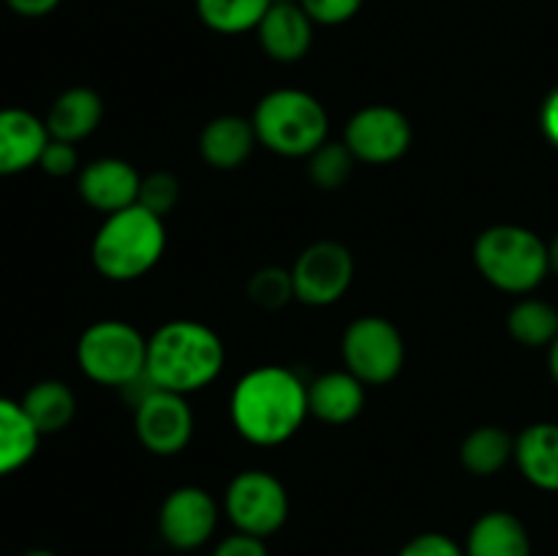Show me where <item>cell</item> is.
<instances>
[{
	"label": "cell",
	"mask_w": 558,
	"mask_h": 556,
	"mask_svg": "<svg viewBox=\"0 0 558 556\" xmlns=\"http://www.w3.org/2000/svg\"><path fill=\"white\" fill-rule=\"evenodd\" d=\"M229 414L238 434L251 445H283L311 414L308 385L283 365H259L232 390Z\"/></svg>",
	"instance_id": "obj_1"
},
{
	"label": "cell",
	"mask_w": 558,
	"mask_h": 556,
	"mask_svg": "<svg viewBox=\"0 0 558 556\" xmlns=\"http://www.w3.org/2000/svg\"><path fill=\"white\" fill-rule=\"evenodd\" d=\"M227 363L221 336L205 322L174 319L147 338V379L169 392L202 390L218 379Z\"/></svg>",
	"instance_id": "obj_2"
},
{
	"label": "cell",
	"mask_w": 558,
	"mask_h": 556,
	"mask_svg": "<svg viewBox=\"0 0 558 556\" xmlns=\"http://www.w3.org/2000/svg\"><path fill=\"white\" fill-rule=\"evenodd\" d=\"M167 249L163 218L142 205L104 218L93 238V265L109 281H136L161 262Z\"/></svg>",
	"instance_id": "obj_3"
},
{
	"label": "cell",
	"mask_w": 558,
	"mask_h": 556,
	"mask_svg": "<svg viewBox=\"0 0 558 556\" xmlns=\"http://www.w3.org/2000/svg\"><path fill=\"white\" fill-rule=\"evenodd\" d=\"M256 140L270 153L287 158H305L327 142L330 114L325 104L298 87L272 90L256 104L251 118Z\"/></svg>",
	"instance_id": "obj_4"
},
{
	"label": "cell",
	"mask_w": 558,
	"mask_h": 556,
	"mask_svg": "<svg viewBox=\"0 0 558 556\" xmlns=\"http://www.w3.org/2000/svg\"><path fill=\"white\" fill-rule=\"evenodd\" d=\"M474 265L490 287L510 294H529L550 273L548 243L526 227L496 223L474 243Z\"/></svg>",
	"instance_id": "obj_5"
},
{
	"label": "cell",
	"mask_w": 558,
	"mask_h": 556,
	"mask_svg": "<svg viewBox=\"0 0 558 556\" xmlns=\"http://www.w3.org/2000/svg\"><path fill=\"white\" fill-rule=\"evenodd\" d=\"M76 363L96 385L125 390L147 371V338L123 319L93 322L76 341Z\"/></svg>",
	"instance_id": "obj_6"
},
{
	"label": "cell",
	"mask_w": 558,
	"mask_h": 556,
	"mask_svg": "<svg viewBox=\"0 0 558 556\" xmlns=\"http://www.w3.org/2000/svg\"><path fill=\"white\" fill-rule=\"evenodd\" d=\"M341 354L347 371L363 385H387L401 374L407 343L401 330L385 316H360L343 333Z\"/></svg>",
	"instance_id": "obj_7"
},
{
	"label": "cell",
	"mask_w": 558,
	"mask_h": 556,
	"mask_svg": "<svg viewBox=\"0 0 558 556\" xmlns=\"http://www.w3.org/2000/svg\"><path fill=\"white\" fill-rule=\"evenodd\" d=\"M223 510L238 532L265 540L287 523L289 494L276 474L265 469H245L227 485Z\"/></svg>",
	"instance_id": "obj_8"
},
{
	"label": "cell",
	"mask_w": 558,
	"mask_h": 556,
	"mask_svg": "<svg viewBox=\"0 0 558 556\" xmlns=\"http://www.w3.org/2000/svg\"><path fill=\"white\" fill-rule=\"evenodd\" d=\"M354 281L352 251L336 240L311 243L292 265L294 300L305 305H332L349 292Z\"/></svg>",
	"instance_id": "obj_9"
},
{
	"label": "cell",
	"mask_w": 558,
	"mask_h": 556,
	"mask_svg": "<svg viewBox=\"0 0 558 556\" xmlns=\"http://www.w3.org/2000/svg\"><path fill=\"white\" fill-rule=\"evenodd\" d=\"M134 428L153 456H178L194 436V412L180 392L153 387L134 403Z\"/></svg>",
	"instance_id": "obj_10"
},
{
	"label": "cell",
	"mask_w": 558,
	"mask_h": 556,
	"mask_svg": "<svg viewBox=\"0 0 558 556\" xmlns=\"http://www.w3.org/2000/svg\"><path fill=\"white\" fill-rule=\"evenodd\" d=\"M412 123L390 104H371L357 109L347 125L343 142L357 161L392 164L412 147Z\"/></svg>",
	"instance_id": "obj_11"
},
{
	"label": "cell",
	"mask_w": 558,
	"mask_h": 556,
	"mask_svg": "<svg viewBox=\"0 0 558 556\" xmlns=\"http://www.w3.org/2000/svg\"><path fill=\"white\" fill-rule=\"evenodd\" d=\"M218 505L210 491L180 485L169 491L158 510V534L174 551L202 548L216 534Z\"/></svg>",
	"instance_id": "obj_12"
},
{
	"label": "cell",
	"mask_w": 558,
	"mask_h": 556,
	"mask_svg": "<svg viewBox=\"0 0 558 556\" xmlns=\"http://www.w3.org/2000/svg\"><path fill=\"white\" fill-rule=\"evenodd\" d=\"M80 196L104 216L125 210L140 200L142 174L123 158H98L80 172Z\"/></svg>",
	"instance_id": "obj_13"
},
{
	"label": "cell",
	"mask_w": 558,
	"mask_h": 556,
	"mask_svg": "<svg viewBox=\"0 0 558 556\" xmlns=\"http://www.w3.org/2000/svg\"><path fill=\"white\" fill-rule=\"evenodd\" d=\"M314 25L300 3H272L256 27L262 49L276 63H298L314 44Z\"/></svg>",
	"instance_id": "obj_14"
},
{
	"label": "cell",
	"mask_w": 558,
	"mask_h": 556,
	"mask_svg": "<svg viewBox=\"0 0 558 556\" xmlns=\"http://www.w3.org/2000/svg\"><path fill=\"white\" fill-rule=\"evenodd\" d=\"M49 142L44 120L20 107L0 109V178L38 167Z\"/></svg>",
	"instance_id": "obj_15"
},
{
	"label": "cell",
	"mask_w": 558,
	"mask_h": 556,
	"mask_svg": "<svg viewBox=\"0 0 558 556\" xmlns=\"http://www.w3.org/2000/svg\"><path fill=\"white\" fill-rule=\"evenodd\" d=\"M466 556H532L529 529L515 512L490 510L472 523L463 543Z\"/></svg>",
	"instance_id": "obj_16"
},
{
	"label": "cell",
	"mask_w": 558,
	"mask_h": 556,
	"mask_svg": "<svg viewBox=\"0 0 558 556\" xmlns=\"http://www.w3.org/2000/svg\"><path fill=\"white\" fill-rule=\"evenodd\" d=\"M308 409L330 425H347L365 409V385L352 371H330L308 385Z\"/></svg>",
	"instance_id": "obj_17"
},
{
	"label": "cell",
	"mask_w": 558,
	"mask_h": 556,
	"mask_svg": "<svg viewBox=\"0 0 558 556\" xmlns=\"http://www.w3.org/2000/svg\"><path fill=\"white\" fill-rule=\"evenodd\" d=\"M256 142L259 140H256L251 120L238 118V114H221L202 129L199 153L213 169L229 172V169H238L248 161Z\"/></svg>",
	"instance_id": "obj_18"
},
{
	"label": "cell",
	"mask_w": 558,
	"mask_h": 556,
	"mask_svg": "<svg viewBox=\"0 0 558 556\" xmlns=\"http://www.w3.org/2000/svg\"><path fill=\"white\" fill-rule=\"evenodd\" d=\"M104 120V98L93 87H69L54 98L47 114V131L52 140L76 145L87 140Z\"/></svg>",
	"instance_id": "obj_19"
},
{
	"label": "cell",
	"mask_w": 558,
	"mask_h": 556,
	"mask_svg": "<svg viewBox=\"0 0 558 556\" xmlns=\"http://www.w3.org/2000/svg\"><path fill=\"white\" fill-rule=\"evenodd\" d=\"M521 474L539 491L558 494V423H534L515 439Z\"/></svg>",
	"instance_id": "obj_20"
},
{
	"label": "cell",
	"mask_w": 558,
	"mask_h": 556,
	"mask_svg": "<svg viewBox=\"0 0 558 556\" xmlns=\"http://www.w3.org/2000/svg\"><path fill=\"white\" fill-rule=\"evenodd\" d=\"M41 434L20 401L0 396V478L20 472L38 450Z\"/></svg>",
	"instance_id": "obj_21"
},
{
	"label": "cell",
	"mask_w": 558,
	"mask_h": 556,
	"mask_svg": "<svg viewBox=\"0 0 558 556\" xmlns=\"http://www.w3.org/2000/svg\"><path fill=\"white\" fill-rule=\"evenodd\" d=\"M22 409L41 436L69 428L76 414V396L65 382L41 379L22 396Z\"/></svg>",
	"instance_id": "obj_22"
},
{
	"label": "cell",
	"mask_w": 558,
	"mask_h": 556,
	"mask_svg": "<svg viewBox=\"0 0 558 556\" xmlns=\"http://www.w3.org/2000/svg\"><path fill=\"white\" fill-rule=\"evenodd\" d=\"M510 458H515V439L499 425H480L461 445L463 469L477 478L501 472Z\"/></svg>",
	"instance_id": "obj_23"
},
{
	"label": "cell",
	"mask_w": 558,
	"mask_h": 556,
	"mask_svg": "<svg viewBox=\"0 0 558 556\" xmlns=\"http://www.w3.org/2000/svg\"><path fill=\"white\" fill-rule=\"evenodd\" d=\"M507 330L521 347H550L558 338V311L545 300L526 298L510 309Z\"/></svg>",
	"instance_id": "obj_24"
},
{
	"label": "cell",
	"mask_w": 558,
	"mask_h": 556,
	"mask_svg": "<svg viewBox=\"0 0 558 556\" xmlns=\"http://www.w3.org/2000/svg\"><path fill=\"white\" fill-rule=\"evenodd\" d=\"M272 0H196V14L210 31L238 36L259 27Z\"/></svg>",
	"instance_id": "obj_25"
},
{
	"label": "cell",
	"mask_w": 558,
	"mask_h": 556,
	"mask_svg": "<svg viewBox=\"0 0 558 556\" xmlns=\"http://www.w3.org/2000/svg\"><path fill=\"white\" fill-rule=\"evenodd\" d=\"M354 161L357 158L352 156L347 142H325L308 156V174L322 191H338L352 178Z\"/></svg>",
	"instance_id": "obj_26"
},
{
	"label": "cell",
	"mask_w": 558,
	"mask_h": 556,
	"mask_svg": "<svg viewBox=\"0 0 558 556\" xmlns=\"http://www.w3.org/2000/svg\"><path fill=\"white\" fill-rule=\"evenodd\" d=\"M248 298L251 303L265 311L283 309L289 300H294L292 270H283V267H262L259 273L251 276Z\"/></svg>",
	"instance_id": "obj_27"
},
{
	"label": "cell",
	"mask_w": 558,
	"mask_h": 556,
	"mask_svg": "<svg viewBox=\"0 0 558 556\" xmlns=\"http://www.w3.org/2000/svg\"><path fill=\"white\" fill-rule=\"evenodd\" d=\"M178 200H180V180L174 178L172 172L158 169V172H150L147 178H142L140 200H136V205L147 207V210L156 213V216L167 218L169 213L178 207Z\"/></svg>",
	"instance_id": "obj_28"
},
{
	"label": "cell",
	"mask_w": 558,
	"mask_h": 556,
	"mask_svg": "<svg viewBox=\"0 0 558 556\" xmlns=\"http://www.w3.org/2000/svg\"><path fill=\"white\" fill-rule=\"evenodd\" d=\"M365 0H300L305 11H308L311 20L316 25H343V22L352 20L360 9H363Z\"/></svg>",
	"instance_id": "obj_29"
},
{
	"label": "cell",
	"mask_w": 558,
	"mask_h": 556,
	"mask_svg": "<svg viewBox=\"0 0 558 556\" xmlns=\"http://www.w3.org/2000/svg\"><path fill=\"white\" fill-rule=\"evenodd\" d=\"M38 167L47 174H52V178H69V174H74L76 169H80V153H76V147L71 145V142L52 140V136H49Z\"/></svg>",
	"instance_id": "obj_30"
},
{
	"label": "cell",
	"mask_w": 558,
	"mask_h": 556,
	"mask_svg": "<svg viewBox=\"0 0 558 556\" xmlns=\"http://www.w3.org/2000/svg\"><path fill=\"white\" fill-rule=\"evenodd\" d=\"M398 556H466L463 545H458L450 534L441 532H423L409 540Z\"/></svg>",
	"instance_id": "obj_31"
},
{
	"label": "cell",
	"mask_w": 558,
	"mask_h": 556,
	"mask_svg": "<svg viewBox=\"0 0 558 556\" xmlns=\"http://www.w3.org/2000/svg\"><path fill=\"white\" fill-rule=\"evenodd\" d=\"M213 556H270L267 554V545L262 537L254 534L234 532L229 537H223L221 543L213 548Z\"/></svg>",
	"instance_id": "obj_32"
},
{
	"label": "cell",
	"mask_w": 558,
	"mask_h": 556,
	"mask_svg": "<svg viewBox=\"0 0 558 556\" xmlns=\"http://www.w3.org/2000/svg\"><path fill=\"white\" fill-rule=\"evenodd\" d=\"M5 5H9L14 14L27 16V20H38V16L52 14L60 5V0H5Z\"/></svg>",
	"instance_id": "obj_33"
},
{
	"label": "cell",
	"mask_w": 558,
	"mask_h": 556,
	"mask_svg": "<svg viewBox=\"0 0 558 556\" xmlns=\"http://www.w3.org/2000/svg\"><path fill=\"white\" fill-rule=\"evenodd\" d=\"M539 125H543V134L548 136V142L558 147V87L545 98L543 112H539Z\"/></svg>",
	"instance_id": "obj_34"
},
{
	"label": "cell",
	"mask_w": 558,
	"mask_h": 556,
	"mask_svg": "<svg viewBox=\"0 0 558 556\" xmlns=\"http://www.w3.org/2000/svg\"><path fill=\"white\" fill-rule=\"evenodd\" d=\"M548 365H550V376H554V382L558 385V338L548 347Z\"/></svg>",
	"instance_id": "obj_35"
},
{
	"label": "cell",
	"mask_w": 558,
	"mask_h": 556,
	"mask_svg": "<svg viewBox=\"0 0 558 556\" xmlns=\"http://www.w3.org/2000/svg\"><path fill=\"white\" fill-rule=\"evenodd\" d=\"M548 259H550V273H556L558 276V232H556V238L548 243Z\"/></svg>",
	"instance_id": "obj_36"
},
{
	"label": "cell",
	"mask_w": 558,
	"mask_h": 556,
	"mask_svg": "<svg viewBox=\"0 0 558 556\" xmlns=\"http://www.w3.org/2000/svg\"><path fill=\"white\" fill-rule=\"evenodd\" d=\"M22 556H58L54 551H47V548H33V551H25Z\"/></svg>",
	"instance_id": "obj_37"
},
{
	"label": "cell",
	"mask_w": 558,
	"mask_h": 556,
	"mask_svg": "<svg viewBox=\"0 0 558 556\" xmlns=\"http://www.w3.org/2000/svg\"><path fill=\"white\" fill-rule=\"evenodd\" d=\"M272 3H300V0H272Z\"/></svg>",
	"instance_id": "obj_38"
}]
</instances>
